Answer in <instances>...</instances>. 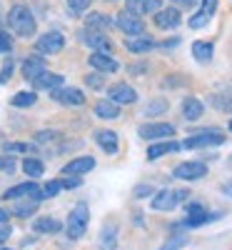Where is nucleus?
<instances>
[{"mask_svg": "<svg viewBox=\"0 0 232 250\" xmlns=\"http://www.w3.org/2000/svg\"><path fill=\"white\" fill-rule=\"evenodd\" d=\"M8 25L20 38H33L35 35V18L25 5H13L8 13Z\"/></svg>", "mask_w": 232, "mask_h": 250, "instance_id": "1", "label": "nucleus"}, {"mask_svg": "<svg viewBox=\"0 0 232 250\" xmlns=\"http://www.w3.org/2000/svg\"><path fill=\"white\" fill-rule=\"evenodd\" d=\"M88 223H90V210H88V205L85 203H77L70 215H68V238L70 240H77L85 235L88 230Z\"/></svg>", "mask_w": 232, "mask_h": 250, "instance_id": "2", "label": "nucleus"}, {"mask_svg": "<svg viewBox=\"0 0 232 250\" xmlns=\"http://www.w3.org/2000/svg\"><path fill=\"white\" fill-rule=\"evenodd\" d=\"M220 143H225V133L220 128H207L185 138L182 148H210V145H220Z\"/></svg>", "mask_w": 232, "mask_h": 250, "instance_id": "3", "label": "nucleus"}, {"mask_svg": "<svg viewBox=\"0 0 232 250\" xmlns=\"http://www.w3.org/2000/svg\"><path fill=\"white\" fill-rule=\"evenodd\" d=\"M35 48L43 55H55V53H60L62 48H65V38H62V33H58V30H50V33L38 38Z\"/></svg>", "mask_w": 232, "mask_h": 250, "instance_id": "4", "label": "nucleus"}, {"mask_svg": "<svg viewBox=\"0 0 232 250\" xmlns=\"http://www.w3.org/2000/svg\"><path fill=\"white\" fill-rule=\"evenodd\" d=\"M115 25H117L122 33H128V35H145V23L140 20V15H133L130 10L117 13Z\"/></svg>", "mask_w": 232, "mask_h": 250, "instance_id": "5", "label": "nucleus"}, {"mask_svg": "<svg viewBox=\"0 0 232 250\" xmlns=\"http://www.w3.org/2000/svg\"><path fill=\"white\" fill-rule=\"evenodd\" d=\"M185 198H187L185 190H160L153 198V208L155 210H173V208H177Z\"/></svg>", "mask_w": 232, "mask_h": 250, "instance_id": "6", "label": "nucleus"}, {"mask_svg": "<svg viewBox=\"0 0 232 250\" xmlns=\"http://www.w3.org/2000/svg\"><path fill=\"white\" fill-rule=\"evenodd\" d=\"M5 198L8 200H20V198H33V200H43V188L38 183H20V185H13L10 190H5Z\"/></svg>", "mask_w": 232, "mask_h": 250, "instance_id": "7", "label": "nucleus"}, {"mask_svg": "<svg viewBox=\"0 0 232 250\" xmlns=\"http://www.w3.org/2000/svg\"><path fill=\"white\" fill-rule=\"evenodd\" d=\"M137 133H140L142 140H162V138L175 135V125H170V123H147Z\"/></svg>", "mask_w": 232, "mask_h": 250, "instance_id": "8", "label": "nucleus"}, {"mask_svg": "<svg viewBox=\"0 0 232 250\" xmlns=\"http://www.w3.org/2000/svg\"><path fill=\"white\" fill-rule=\"evenodd\" d=\"M207 175V165L200 160H190V163H180L175 168V178L180 180H200Z\"/></svg>", "mask_w": 232, "mask_h": 250, "instance_id": "9", "label": "nucleus"}, {"mask_svg": "<svg viewBox=\"0 0 232 250\" xmlns=\"http://www.w3.org/2000/svg\"><path fill=\"white\" fill-rule=\"evenodd\" d=\"M108 98L113 103H117V105H130V103L137 100V93H135V88L128 85V83H115V85L108 88Z\"/></svg>", "mask_w": 232, "mask_h": 250, "instance_id": "10", "label": "nucleus"}, {"mask_svg": "<svg viewBox=\"0 0 232 250\" xmlns=\"http://www.w3.org/2000/svg\"><path fill=\"white\" fill-rule=\"evenodd\" d=\"M82 43L90 45L95 53H110V50H113L110 38L102 35L100 30H88V33H82Z\"/></svg>", "mask_w": 232, "mask_h": 250, "instance_id": "11", "label": "nucleus"}, {"mask_svg": "<svg viewBox=\"0 0 232 250\" xmlns=\"http://www.w3.org/2000/svg\"><path fill=\"white\" fill-rule=\"evenodd\" d=\"M155 25L157 28H162V30H173V28H177L180 25V10L177 8H160L157 13H155Z\"/></svg>", "mask_w": 232, "mask_h": 250, "instance_id": "12", "label": "nucleus"}, {"mask_svg": "<svg viewBox=\"0 0 232 250\" xmlns=\"http://www.w3.org/2000/svg\"><path fill=\"white\" fill-rule=\"evenodd\" d=\"M53 100L62 103V105H82L85 95L77 88H58V90H53Z\"/></svg>", "mask_w": 232, "mask_h": 250, "instance_id": "13", "label": "nucleus"}, {"mask_svg": "<svg viewBox=\"0 0 232 250\" xmlns=\"http://www.w3.org/2000/svg\"><path fill=\"white\" fill-rule=\"evenodd\" d=\"M95 168V158H90V155H82V158H75V160H70L65 168H62V175H85L88 170H93Z\"/></svg>", "mask_w": 232, "mask_h": 250, "instance_id": "14", "label": "nucleus"}, {"mask_svg": "<svg viewBox=\"0 0 232 250\" xmlns=\"http://www.w3.org/2000/svg\"><path fill=\"white\" fill-rule=\"evenodd\" d=\"M162 8V0H128V10L133 15H153Z\"/></svg>", "mask_w": 232, "mask_h": 250, "instance_id": "15", "label": "nucleus"}, {"mask_svg": "<svg viewBox=\"0 0 232 250\" xmlns=\"http://www.w3.org/2000/svg\"><path fill=\"white\" fill-rule=\"evenodd\" d=\"M90 65L97 70V73H115L120 65H117V60L108 53H93L90 55Z\"/></svg>", "mask_w": 232, "mask_h": 250, "instance_id": "16", "label": "nucleus"}, {"mask_svg": "<svg viewBox=\"0 0 232 250\" xmlns=\"http://www.w3.org/2000/svg\"><path fill=\"white\" fill-rule=\"evenodd\" d=\"M48 70V65H45V60L40 58V55H30L25 62H23V75H25V80H35L38 75H43Z\"/></svg>", "mask_w": 232, "mask_h": 250, "instance_id": "17", "label": "nucleus"}, {"mask_svg": "<svg viewBox=\"0 0 232 250\" xmlns=\"http://www.w3.org/2000/svg\"><path fill=\"white\" fill-rule=\"evenodd\" d=\"M182 145L180 143H175V140H165V143H153L150 148H147V158L150 160H157V158H162V155H170V153H175V150H180Z\"/></svg>", "mask_w": 232, "mask_h": 250, "instance_id": "18", "label": "nucleus"}, {"mask_svg": "<svg viewBox=\"0 0 232 250\" xmlns=\"http://www.w3.org/2000/svg\"><path fill=\"white\" fill-rule=\"evenodd\" d=\"M95 140H97V145L108 153V155H115L117 153V133H113V130H97L95 133Z\"/></svg>", "mask_w": 232, "mask_h": 250, "instance_id": "19", "label": "nucleus"}, {"mask_svg": "<svg viewBox=\"0 0 232 250\" xmlns=\"http://www.w3.org/2000/svg\"><path fill=\"white\" fill-rule=\"evenodd\" d=\"M213 218H220V215H210V213L205 210L202 205H190L185 225H193V228H197V225H205V223H210Z\"/></svg>", "mask_w": 232, "mask_h": 250, "instance_id": "20", "label": "nucleus"}, {"mask_svg": "<svg viewBox=\"0 0 232 250\" xmlns=\"http://www.w3.org/2000/svg\"><path fill=\"white\" fill-rule=\"evenodd\" d=\"M33 85L35 88H43V90H58V88H62V75H58V73H43V75H38L35 80H33Z\"/></svg>", "mask_w": 232, "mask_h": 250, "instance_id": "21", "label": "nucleus"}, {"mask_svg": "<svg viewBox=\"0 0 232 250\" xmlns=\"http://www.w3.org/2000/svg\"><path fill=\"white\" fill-rule=\"evenodd\" d=\"M125 48H128L130 53H147L155 48V40L145 38V35H130L128 40H125Z\"/></svg>", "mask_w": 232, "mask_h": 250, "instance_id": "22", "label": "nucleus"}, {"mask_svg": "<svg viewBox=\"0 0 232 250\" xmlns=\"http://www.w3.org/2000/svg\"><path fill=\"white\" fill-rule=\"evenodd\" d=\"M95 115L102 118V120H115V118H120V105H117V103H113L110 98L108 100H100L97 105H95Z\"/></svg>", "mask_w": 232, "mask_h": 250, "instance_id": "23", "label": "nucleus"}, {"mask_svg": "<svg viewBox=\"0 0 232 250\" xmlns=\"http://www.w3.org/2000/svg\"><path fill=\"white\" fill-rule=\"evenodd\" d=\"M115 25V20L110 18V15H105V13H90L88 15V28L90 30H110Z\"/></svg>", "mask_w": 232, "mask_h": 250, "instance_id": "24", "label": "nucleus"}, {"mask_svg": "<svg viewBox=\"0 0 232 250\" xmlns=\"http://www.w3.org/2000/svg\"><path fill=\"white\" fill-rule=\"evenodd\" d=\"M193 55L197 62H210L215 55V45L213 43H205V40H195L193 43Z\"/></svg>", "mask_w": 232, "mask_h": 250, "instance_id": "25", "label": "nucleus"}, {"mask_svg": "<svg viewBox=\"0 0 232 250\" xmlns=\"http://www.w3.org/2000/svg\"><path fill=\"white\" fill-rule=\"evenodd\" d=\"M182 115H185V120H200L202 118V103L197 98H185Z\"/></svg>", "mask_w": 232, "mask_h": 250, "instance_id": "26", "label": "nucleus"}, {"mask_svg": "<svg viewBox=\"0 0 232 250\" xmlns=\"http://www.w3.org/2000/svg\"><path fill=\"white\" fill-rule=\"evenodd\" d=\"M33 228H35L38 233H58L62 225H60V220H55V218H38Z\"/></svg>", "mask_w": 232, "mask_h": 250, "instance_id": "27", "label": "nucleus"}, {"mask_svg": "<svg viewBox=\"0 0 232 250\" xmlns=\"http://www.w3.org/2000/svg\"><path fill=\"white\" fill-rule=\"evenodd\" d=\"M35 100H38L35 93L23 90V93H18V95L13 98V105H15V108H30V105H35Z\"/></svg>", "mask_w": 232, "mask_h": 250, "instance_id": "28", "label": "nucleus"}, {"mask_svg": "<svg viewBox=\"0 0 232 250\" xmlns=\"http://www.w3.org/2000/svg\"><path fill=\"white\" fill-rule=\"evenodd\" d=\"M23 170H25V175H30V178H40V175H43V163L35 160V158H25V160H23Z\"/></svg>", "mask_w": 232, "mask_h": 250, "instance_id": "29", "label": "nucleus"}, {"mask_svg": "<svg viewBox=\"0 0 232 250\" xmlns=\"http://www.w3.org/2000/svg\"><path fill=\"white\" fill-rule=\"evenodd\" d=\"M35 208H38V200H28V203H18L15 208H13V215H18V218H28V215H33L35 213Z\"/></svg>", "mask_w": 232, "mask_h": 250, "instance_id": "30", "label": "nucleus"}, {"mask_svg": "<svg viewBox=\"0 0 232 250\" xmlns=\"http://www.w3.org/2000/svg\"><path fill=\"white\" fill-rule=\"evenodd\" d=\"M210 103H213V108H217V110L232 113V98H227V95H210Z\"/></svg>", "mask_w": 232, "mask_h": 250, "instance_id": "31", "label": "nucleus"}, {"mask_svg": "<svg viewBox=\"0 0 232 250\" xmlns=\"http://www.w3.org/2000/svg\"><path fill=\"white\" fill-rule=\"evenodd\" d=\"M100 243H102V248H105V250H113V248H115V228H110V225L105 228V230H102V240H100Z\"/></svg>", "mask_w": 232, "mask_h": 250, "instance_id": "32", "label": "nucleus"}, {"mask_svg": "<svg viewBox=\"0 0 232 250\" xmlns=\"http://www.w3.org/2000/svg\"><path fill=\"white\" fill-rule=\"evenodd\" d=\"M60 190H62V180H50V183L43 188V200H45V198H55Z\"/></svg>", "mask_w": 232, "mask_h": 250, "instance_id": "33", "label": "nucleus"}, {"mask_svg": "<svg viewBox=\"0 0 232 250\" xmlns=\"http://www.w3.org/2000/svg\"><path fill=\"white\" fill-rule=\"evenodd\" d=\"M207 23H210V18H207L205 13H197V15L190 18V28H193V30H200V28H205Z\"/></svg>", "mask_w": 232, "mask_h": 250, "instance_id": "34", "label": "nucleus"}, {"mask_svg": "<svg viewBox=\"0 0 232 250\" xmlns=\"http://www.w3.org/2000/svg\"><path fill=\"white\" fill-rule=\"evenodd\" d=\"M167 110V103L165 100H155V103H150V105L145 108V115H155V113H165Z\"/></svg>", "mask_w": 232, "mask_h": 250, "instance_id": "35", "label": "nucleus"}, {"mask_svg": "<svg viewBox=\"0 0 232 250\" xmlns=\"http://www.w3.org/2000/svg\"><path fill=\"white\" fill-rule=\"evenodd\" d=\"M215 10H217V0H202V10L200 13H205L207 18H213Z\"/></svg>", "mask_w": 232, "mask_h": 250, "instance_id": "36", "label": "nucleus"}, {"mask_svg": "<svg viewBox=\"0 0 232 250\" xmlns=\"http://www.w3.org/2000/svg\"><path fill=\"white\" fill-rule=\"evenodd\" d=\"M93 3V0H68V5L75 10V13H82V10H88V5Z\"/></svg>", "mask_w": 232, "mask_h": 250, "instance_id": "37", "label": "nucleus"}, {"mask_svg": "<svg viewBox=\"0 0 232 250\" xmlns=\"http://www.w3.org/2000/svg\"><path fill=\"white\" fill-rule=\"evenodd\" d=\"M147 195H155L153 185H137L135 188V198H147Z\"/></svg>", "mask_w": 232, "mask_h": 250, "instance_id": "38", "label": "nucleus"}, {"mask_svg": "<svg viewBox=\"0 0 232 250\" xmlns=\"http://www.w3.org/2000/svg\"><path fill=\"white\" fill-rule=\"evenodd\" d=\"M10 48H13V40H10V35L0 30V53H5V50H10Z\"/></svg>", "mask_w": 232, "mask_h": 250, "instance_id": "39", "label": "nucleus"}, {"mask_svg": "<svg viewBox=\"0 0 232 250\" xmlns=\"http://www.w3.org/2000/svg\"><path fill=\"white\" fill-rule=\"evenodd\" d=\"M10 73H13V60H8L5 65H3V70H0V83H8L10 80Z\"/></svg>", "mask_w": 232, "mask_h": 250, "instance_id": "40", "label": "nucleus"}, {"mask_svg": "<svg viewBox=\"0 0 232 250\" xmlns=\"http://www.w3.org/2000/svg\"><path fill=\"white\" fill-rule=\"evenodd\" d=\"M85 83H88L90 88H100V85H102V78H100V75H88Z\"/></svg>", "mask_w": 232, "mask_h": 250, "instance_id": "41", "label": "nucleus"}, {"mask_svg": "<svg viewBox=\"0 0 232 250\" xmlns=\"http://www.w3.org/2000/svg\"><path fill=\"white\" fill-rule=\"evenodd\" d=\"M173 3H175L177 8H195L200 0H173Z\"/></svg>", "mask_w": 232, "mask_h": 250, "instance_id": "42", "label": "nucleus"}, {"mask_svg": "<svg viewBox=\"0 0 232 250\" xmlns=\"http://www.w3.org/2000/svg\"><path fill=\"white\" fill-rule=\"evenodd\" d=\"M80 185V178H65V180H62V188H77Z\"/></svg>", "mask_w": 232, "mask_h": 250, "instance_id": "43", "label": "nucleus"}, {"mask_svg": "<svg viewBox=\"0 0 232 250\" xmlns=\"http://www.w3.org/2000/svg\"><path fill=\"white\" fill-rule=\"evenodd\" d=\"M8 238H10V228L8 225H0V245H3Z\"/></svg>", "mask_w": 232, "mask_h": 250, "instance_id": "44", "label": "nucleus"}, {"mask_svg": "<svg viewBox=\"0 0 232 250\" xmlns=\"http://www.w3.org/2000/svg\"><path fill=\"white\" fill-rule=\"evenodd\" d=\"M222 193H225V195H230V198H232V180H230V183H225V185H222Z\"/></svg>", "mask_w": 232, "mask_h": 250, "instance_id": "45", "label": "nucleus"}, {"mask_svg": "<svg viewBox=\"0 0 232 250\" xmlns=\"http://www.w3.org/2000/svg\"><path fill=\"white\" fill-rule=\"evenodd\" d=\"M8 218H10V213H5L3 208H0V223H8Z\"/></svg>", "mask_w": 232, "mask_h": 250, "instance_id": "46", "label": "nucleus"}, {"mask_svg": "<svg viewBox=\"0 0 232 250\" xmlns=\"http://www.w3.org/2000/svg\"><path fill=\"white\" fill-rule=\"evenodd\" d=\"M230 130H232V120H230Z\"/></svg>", "mask_w": 232, "mask_h": 250, "instance_id": "47", "label": "nucleus"}, {"mask_svg": "<svg viewBox=\"0 0 232 250\" xmlns=\"http://www.w3.org/2000/svg\"><path fill=\"white\" fill-rule=\"evenodd\" d=\"M0 250H8V248H0Z\"/></svg>", "mask_w": 232, "mask_h": 250, "instance_id": "48", "label": "nucleus"}]
</instances>
